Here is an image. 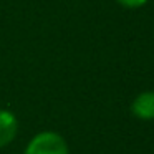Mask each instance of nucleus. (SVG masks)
Segmentation results:
<instances>
[{
    "label": "nucleus",
    "mask_w": 154,
    "mask_h": 154,
    "mask_svg": "<svg viewBox=\"0 0 154 154\" xmlns=\"http://www.w3.org/2000/svg\"><path fill=\"white\" fill-rule=\"evenodd\" d=\"M23 154H70V149L61 134L55 131H43L32 137Z\"/></svg>",
    "instance_id": "obj_1"
},
{
    "label": "nucleus",
    "mask_w": 154,
    "mask_h": 154,
    "mask_svg": "<svg viewBox=\"0 0 154 154\" xmlns=\"http://www.w3.org/2000/svg\"><path fill=\"white\" fill-rule=\"evenodd\" d=\"M18 119L12 111L0 109V147H5L17 137Z\"/></svg>",
    "instance_id": "obj_2"
},
{
    "label": "nucleus",
    "mask_w": 154,
    "mask_h": 154,
    "mask_svg": "<svg viewBox=\"0 0 154 154\" xmlns=\"http://www.w3.org/2000/svg\"><path fill=\"white\" fill-rule=\"evenodd\" d=\"M131 111L137 119H154V91H143L131 103Z\"/></svg>",
    "instance_id": "obj_3"
},
{
    "label": "nucleus",
    "mask_w": 154,
    "mask_h": 154,
    "mask_svg": "<svg viewBox=\"0 0 154 154\" xmlns=\"http://www.w3.org/2000/svg\"><path fill=\"white\" fill-rule=\"evenodd\" d=\"M114 2L124 8H131V10L133 8H141L147 4V0H114Z\"/></svg>",
    "instance_id": "obj_4"
}]
</instances>
